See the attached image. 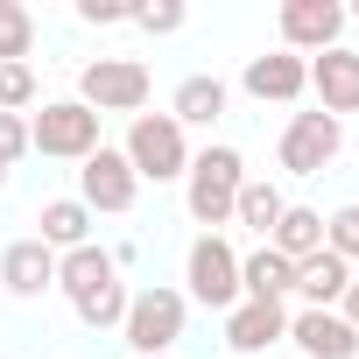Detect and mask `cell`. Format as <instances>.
Wrapping results in <instances>:
<instances>
[{
    "label": "cell",
    "mask_w": 359,
    "mask_h": 359,
    "mask_svg": "<svg viewBox=\"0 0 359 359\" xmlns=\"http://www.w3.org/2000/svg\"><path fill=\"white\" fill-rule=\"evenodd\" d=\"M57 289H64V303L78 310V324H92V331H120V317H127V282H120V268H113V254L92 240V247H78V254H57Z\"/></svg>",
    "instance_id": "obj_1"
},
{
    "label": "cell",
    "mask_w": 359,
    "mask_h": 359,
    "mask_svg": "<svg viewBox=\"0 0 359 359\" xmlns=\"http://www.w3.org/2000/svg\"><path fill=\"white\" fill-rule=\"evenodd\" d=\"M240 184H247V155H240L233 141H205V148L191 155V169H184V212H191L205 233H219V226H233Z\"/></svg>",
    "instance_id": "obj_2"
},
{
    "label": "cell",
    "mask_w": 359,
    "mask_h": 359,
    "mask_svg": "<svg viewBox=\"0 0 359 359\" xmlns=\"http://www.w3.org/2000/svg\"><path fill=\"white\" fill-rule=\"evenodd\" d=\"M191 324V303L184 289H169V282H148L127 296V317H120V338H127V359H169L176 338H184Z\"/></svg>",
    "instance_id": "obj_3"
},
{
    "label": "cell",
    "mask_w": 359,
    "mask_h": 359,
    "mask_svg": "<svg viewBox=\"0 0 359 359\" xmlns=\"http://www.w3.org/2000/svg\"><path fill=\"white\" fill-rule=\"evenodd\" d=\"M127 169L141 176V184H184V169H191V134L176 127L169 113H134L127 120V141H120Z\"/></svg>",
    "instance_id": "obj_4"
},
{
    "label": "cell",
    "mask_w": 359,
    "mask_h": 359,
    "mask_svg": "<svg viewBox=\"0 0 359 359\" xmlns=\"http://www.w3.org/2000/svg\"><path fill=\"white\" fill-rule=\"evenodd\" d=\"M106 120L85 106V99H43V113L29 120V155H50V162H85L106 148L99 134Z\"/></svg>",
    "instance_id": "obj_5"
},
{
    "label": "cell",
    "mask_w": 359,
    "mask_h": 359,
    "mask_svg": "<svg viewBox=\"0 0 359 359\" xmlns=\"http://www.w3.org/2000/svg\"><path fill=\"white\" fill-rule=\"evenodd\" d=\"M184 303H205V310H233L240 303V247L226 233H198L191 254H184Z\"/></svg>",
    "instance_id": "obj_6"
},
{
    "label": "cell",
    "mask_w": 359,
    "mask_h": 359,
    "mask_svg": "<svg viewBox=\"0 0 359 359\" xmlns=\"http://www.w3.org/2000/svg\"><path fill=\"white\" fill-rule=\"evenodd\" d=\"M148 92H155V78H148V64L141 57H92L85 71H78V99L106 120V113H141L148 106Z\"/></svg>",
    "instance_id": "obj_7"
},
{
    "label": "cell",
    "mask_w": 359,
    "mask_h": 359,
    "mask_svg": "<svg viewBox=\"0 0 359 359\" xmlns=\"http://www.w3.org/2000/svg\"><path fill=\"white\" fill-rule=\"evenodd\" d=\"M345 155V120H331V113H289V127H282V141H275V162L289 169V176H324L331 162Z\"/></svg>",
    "instance_id": "obj_8"
},
{
    "label": "cell",
    "mask_w": 359,
    "mask_h": 359,
    "mask_svg": "<svg viewBox=\"0 0 359 359\" xmlns=\"http://www.w3.org/2000/svg\"><path fill=\"white\" fill-rule=\"evenodd\" d=\"M78 205H85L92 219H99V212H106V219H127V212L141 205V176L127 169L120 148H99V155L78 162Z\"/></svg>",
    "instance_id": "obj_9"
},
{
    "label": "cell",
    "mask_w": 359,
    "mask_h": 359,
    "mask_svg": "<svg viewBox=\"0 0 359 359\" xmlns=\"http://www.w3.org/2000/svg\"><path fill=\"white\" fill-rule=\"evenodd\" d=\"M275 29H282V50L324 57V50L345 43V8H338V0H282V8H275Z\"/></svg>",
    "instance_id": "obj_10"
},
{
    "label": "cell",
    "mask_w": 359,
    "mask_h": 359,
    "mask_svg": "<svg viewBox=\"0 0 359 359\" xmlns=\"http://www.w3.org/2000/svg\"><path fill=\"white\" fill-rule=\"evenodd\" d=\"M240 92L261 99V106H296V99L310 92V57H296V50H261V57H247Z\"/></svg>",
    "instance_id": "obj_11"
},
{
    "label": "cell",
    "mask_w": 359,
    "mask_h": 359,
    "mask_svg": "<svg viewBox=\"0 0 359 359\" xmlns=\"http://www.w3.org/2000/svg\"><path fill=\"white\" fill-rule=\"evenodd\" d=\"M0 289H8L15 303H43L57 289V254L29 233V240H8L0 247Z\"/></svg>",
    "instance_id": "obj_12"
},
{
    "label": "cell",
    "mask_w": 359,
    "mask_h": 359,
    "mask_svg": "<svg viewBox=\"0 0 359 359\" xmlns=\"http://www.w3.org/2000/svg\"><path fill=\"white\" fill-rule=\"evenodd\" d=\"M310 92H317V113H331V120L359 113V50L338 43V50L310 57Z\"/></svg>",
    "instance_id": "obj_13"
},
{
    "label": "cell",
    "mask_w": 359,
    "mask_h": 359,
    "mask_svg": "<svg viewBox=\"0 0 359 359\" xmlns=\"http://www.w3.org/2000/svg\"><path fill=\"white\" fill-rule=\"evenodd\" d=\"M282 345H296L303 359H359V331L338 310H296Z\"/></svg>",
    "instance_id": "obj_14"
},
{
    "label": "cell",
    "mask_w": 359,
    "mask_h": 359,
    "mask_svg": "<svg viewBox=\"0 0 359 359\" xmlns=\"http://www.w3.org/2000/svg\"><path fill=\"white\" fill-rule=\"evenodd\" d=\"M289 338V310L282 303H233L226 310V352H240V359H254V352H268V345H282Z\"/></svg>",
    "instance_id": "obj_15"
},
{
    "label": "cell",
    "mask_w": 359,
    "mask_h": 359,
    "mask_svg": "<svg viewBox=\"0 0 359 359\" xmlns=\"http://www.w3.org/2000/svg\"><path fill=\"white\" fill-rule=\"evenodd\" d=\"M226 106H233V92H226V78H219V71H191L184 85L169 92V120L184 127V134H191V127H219V120H226Z\"/></svg>",
    "instance_id": "obj_16"
},
{
    "label": "cell",
    "mask_w": 359,
    "mask_h": 359,
    "mask_svg": "<svg viewBox=\"0 0 359 359\" xmlns=\"http://www.w3.org/2000/svg\"><path fill=\"white\" fill-rule=\"evenodd\" d=\"M92 212L78 205V198H43L36 205V240L50 247V254H78V247H92Z\"/></svg>",
    "instance_id": "obj_17"
},
{
    "label": "cell",
    "mask_w": 359,
    "mask_h": 359,
    "mask_svg": "<svg viewBox=\"0 0 359 359\" xmlns=\"http://www.w3.org/2000/svg\"><path fill=\"white\" fill-rule=\"evenodd\" d=\"M345 282H352V268H345L338 254H310V261H296V282H289V296H303V310H338Z\"/></svg>",
    "instance_id": "obj_18"
},
{
    "label": "cell",
    "mask_w": 359,
    "mask_h": 359,
    "mask_svg": "<svg viewBox=\"0 0 359 359\" xmlns=\"http://www.w3.org/2000/svg\"><path fill=\"white\" fill-rule=\"evenodd\" d=\"M261 247H275L289 268H296V261H310V254H324V212H310V205H289Z\"/></svg>",
    "instance_id": "obj_19"
},
{
    "label": "cell",
    "mask_w": 359,
    "mask_h": 359,
    "mask_svg": "<svg viewBox=\"0 0 359 359\" xmlns=\"http://www.w3.org/2000/svg\"><path fill=\"white\" fill-rule=\"evenodd\" d=\"M289 282H296V268H289L275 247L240 254V296H247V303H282V296H289Z\"/></svg>",
    "instance_id": "obj_20"
},
{
    "label": "cell",
    "mask_w": 359,
    "mask_h": 359,
    "mask_svg": "<svg viewBox=\"0 0 359 359\" xmlns=\"http://www.w3.org/2000/svg\"><path fill=\"white\" fill-rule=\"evenodd\" d=\"M289 212V198H282V184H268V176H247L240 184V205H233V226H247V233H275V219Z\"/></svg>",
    "instance_id": "obj_21"
},
{
    "label": "cell",
    "mask_w": 359,
    "mask_h": 359,
    "mask_svg": "<svg viewBox=\"0 0 359 359\" xmlns=\"http://www.w3.org/2000/svg\"><path fill=\"white\" fill-rule=\"evenodd\" d=\"M36 50V15L22 0H0V64H29Z\"/></svg>",
    "instance_id": "obj_22"
},
{
    "label": "cell",
    "mask_w": 359,
    "mask_h": 359,
    "mask_svg": "<svg viewBox=\"0 0 359 359\" xmlns=\"http://www.w3.org/2000/svg\"><path fill=\"white\" fill-rule=\"evenodd\" d=\"M324 254H338L345 268H359V205H338L324 219Z\"/></svg>",
    "instance_id": "obj_23"
},
{
    "label": "cell",
    "mask_w": 359,
    "mask_h": 359,
    "mask_svg": "<svg viewBox=\"0 0 359 359\" xmlns=\"http://www.w3.org/2000/svg\"><path fill=\"white\" fill-rule=\"evenodd\" d=\"M36 64H0V113H29L36 106Z\"/></svg>",
    "instance_id": "obj_24"
},
{
    "label": "cell",
    "mask_w": 359,
    "mask_h": 359,
    "mask_svg": "<svg viewBox=\"0 0 359 359\" xmlns=\"http://www.w3.org/2000/svg\"><path fill=\"white\" fill-rule=\"evenodd\" d=\"M127 22H134L141 36H176V29L191 22V8H184V0H155V8H134Z\"/></svg>",
    "instance_id": "obj_25"
},
{
    "label": "cell",
    "mask_w": 359,
    "mask_h": 359,
    "mask_svg": "<svg viewBox=\"0 0 359 359\" xmlns=\"http://www.w3.org/2000/svg\"><path fill=\"white\" fill-rule=\"evenodd\" d=\"M29 155V120L22 113H0V169H15Z\"/></svg>",
    "instance_id": "obj_26"
},
{
    "label": "cell",
    "mask_w": 359,
    "mask_h": 359,
    "mask_svg": "<svg viewBox=\"0 0 359 359\" xmlns=\"http://www.w3.org/2000/svg\"><path fill=\"white\" fill-rule=\"evenodd\" d=\"M134 8H127V0H78V22L85 29H120Z\"/></svg>",
    "instance_id": "obj_27"
},
{
    "label": "cell",
    "mask_w": 359,
    "mask_h": 359,
    "mask_svg": "<svg viewBox=\"0 0 359 359\" xmlns=\"http://www.w3.org/2000/svg\"><path fill=\"white\" fill-rule=\"evenodd\" d=\"M338 317H345V324H352V331H359V275H352V282H345V296H338Z\"/></svg>",
    "instance_id": "obj_28"
},
{
    "label": "cell",
    "mask_w": 359,
    "mask_h": 359,
    "mask_svg": "<svg viewBox=\"0 0 359 359\" xmlns=\"http://www.w3.org/2000/svg\"><path fill=\"white\" fill-rule=\"evenodd\" d=\"M0 191H8V169H0Z\"/></svg>",
    "instance_id": "obj_29"
}]
</instances>
